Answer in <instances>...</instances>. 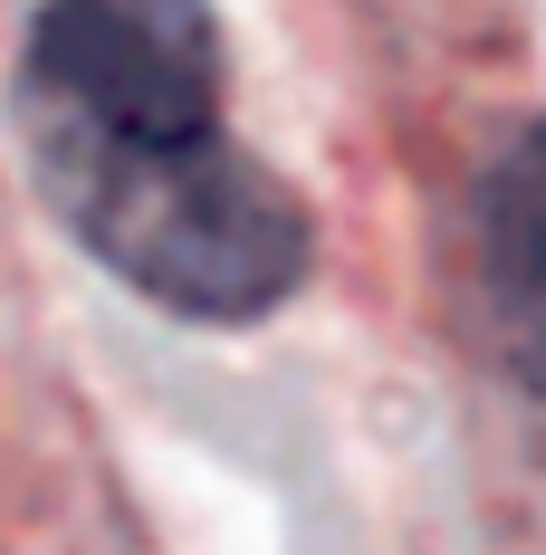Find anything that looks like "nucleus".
Masks as SVG:
<instances>
[{"label": "nucleus", "instance_id": "f257e3e1", "mask_svg": "<svg viewBox=\"0 0 546 555\" xmlns=\"http://www.w3.org/2000/svg\"><path fill=\"white\" fill-rule=\"evenodd\" d=\"M20 134L58 221L192 326L269 317L317 259L307 202L220 125L202 0H39Z\"/></svg>", "mask_w": 546, "mask_h": 555}, {"label": "nucleus", "instance_id": "f03ea898", "mask_svg": "<svg viewBox=\"0 0 546 555\" xmlns=\"http://www.w3.org/2000/svg\"><path fill=\"white\" fill-rule=\"evenodd\" d=\"M480 307H490L498 364L546 412V125H528L480 172Z\"/></svg>", "mask_w": 546, "mask_h": 555}]
</instances>
